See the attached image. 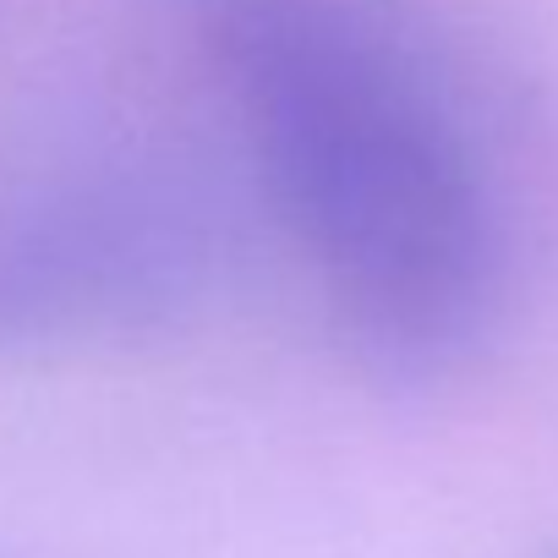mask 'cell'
Here are the masks:
<instances>
[{"instance_id": "6da1fadb", "label": "cell", "mask_w": 558, "mask_h": 558, "mask_svg": "<svg viewBox=\"0 0 558 558\" xmlns=\"http://www.w3.org/2000/svg\"><path fill=\"white\" fill-rule=\"evenodd\" d=\"M246 154L362 356L460 367L504 307L476 143L378 0H192Z\"/></svg>"}, {"instance_id": "7a4b0ae2", "label": "cell", "mask_w": 558, "mask_h": 558, "mask_svg": "<svg viewBox=\"0 0 558 558\" xmlns=\"http://www.w3.org/2000/svg\"><path fill=\"white\" fill-rule=\"evenodd\" d=\"M214 268L203 197L165 170H88L0 208V351L121 340Z\"/></svg>"}]
</instances>
